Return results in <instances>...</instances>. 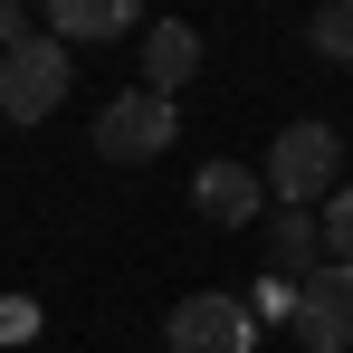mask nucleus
Returning <instances> with one entry per match:
<instances>
[{
    "mask_svg": "<svg viewBox=\"0 0 353 353\" xmlns=\"http://www.w3.org/2000/svg\"><path fill=\"white\" fill-rule=\"evenodd\" d=\"M334 181H344V134H334V124H287V134L268 143V163H258V191H268L277 210H315Z\"/></svg>",
    "mask_w": 353,
    "mask_h": 353,
    "instance_id": "f257e3e1",
    "label": "nucleus"
},
{
    "mask_svg": "<svg viewBox=\"0 0 353 353\" xmlns=\"http://www.w3.org/2000/svg\"><path fill=\"white\" fill-rule=\"evenodd\" d=\"M67 86H77V58H67L48 29H29L19 48H0V115L10 124H48L67 105Z\"/></svg>",
    "mask_w": 353,
    "mask_h": 353,
    "instance_id": "f03ea898",
    "label": "nucleus"
},
{
    "mask_svg": "<svg viewBox=\"0 0 353 353\" xmlns=\"http://www.w3.org/2000/svg\"><path fill=\"white\" fill-rule=\"evenodd\" d=\"M287 334L296 353H353V268H305L296 277V305H287Z\"/></svg>",
    "mask_w": 353,
    "mask_h": 353,
    "instance_id": "7ed1b4c3",
    "label": "nucleus"
},
{
    "mask_svg": "<svg viewBox=\"0 0 353 353\" xmlns=\"http://www.w3.org/2000/svg\"><path fill=\"white\" fill-rule=\"evenodd\" d=\"M163 344L172 353H258V315L239 296L201 287V296H181L172 315H163Z\"/></svg>",
    "mask_w": 353,
    "mask_h": 353,
    "instance_id": "20e7f679",
    "label": "nucleus"
},
{
    "mask_svg": "<svg viewBox=\"0 0 353 353\" xmlns=\"http://www.w3.org/2000/svg\"><path fill=\"white\" fill-rule=\"evenodd\" d=\"M172 134H181L172 96H143V86H124L115 105L96 115V153H105V163H153V153H172Z\"/></svg>",
    "mask_w": 353,
    "mask_h": 353,
    "instance_id": "39448f33",
    "label": "nucleus"
},
{
    "mask_svg": "<svg viewBox=\"0 0 353 353\" xmlns=\"http://www.w3.org/2000/svg\"><path fill=\"white\" fill-rule=\"evenodd\" d=\"M134 39H143V96H181L201 77V29L191 19H143Z\"/></svg>",
    "mask_w": 353,
    "mask_h": 353,
    "instance_id": "423d86ee",
    "label": "nucleus"
},
{
    "mask_svg": "<svg viewBox=\"0 0 353 353\" xmlns=\"http://www.w3.org/2000/svg\"><path fill=\"white\" fill-rule=\"evenodd\" d=\"M191 210H201L210 230H248V220L268 210V191H258L248 163H201V172H191Z\"/></svg>",
    "mask_w": 353,
    "mask_h": 353,
    "instance_id": "0eeeda50",
    "label": "nucleus"
},
{
    "mask_svg": "<svg viewBox=\"0 0 353 353\" xmlns=\"http://www.w3.org/2000/svg\"><path fill=\"white\" fill-rule=\"evenodd\" d=\"M124 29H143V0H48L58 48H96V39H124Z\"/></svg>",
    "mask_w": 353,
    "mask_h": 353,
    "instance_id": "6e6552de",
    "label": "nucleus"
},
{
    "mask_svg": "<svg viewBox=\"0 0 353 353\" xmlns=\"http://www.w3.org/2000/svg\"><path fill=\"white\" fill-rule=\"evenodd\" d=\"M305 268H325L315 210H277V277H305Z\"/></svg>",
    "mask_w": 353,
    "mask_h": 353,
    "instance_id": "1a4fd4ad",
    "label": "nucleus"
},
{
    "mask_svg": "<svg viewBox=\"0 0 353 353\" xmlns=\"http://www.w3.org/2000/svg\"><path fill=\"white\" fill-rule=\"evenodd\" d=\"M305 48H315V58H334V67H353V0H315Z\"/></svg>",
    "mask_w": 353,
    "mask_h": 353,
    "instance_id": "9d476101",
    "label": "nucleus"
},
{
    "mask_svg": "<svg viewBox=\"0 0 353 353\" xmlns=\"http://www.w3.org/2000/svg\"><path fill=\"white\" fill-rule=\"evenodd\" d=\"M315 239H325V258H334V268H353V181H334V191H325Z\"/></svg>",
    "mask_w": 353,
    "mask_h": 353,
    "instance_id": "9b49d317",
    "label": "nucleus"
},
{
    "mask_svg": "<svg viewBox=\"0 0 353 353\" xmlns=\"http://www.w3.org/2000/svg\"><path fill=\"white\" fill-rule=\"evenodd\" d=\"M239 305H248V315H268V325H287V305H296V277H277V268H268V277H258V296H239Z\"/></svg>",
    "mask_w": 353,
    "mask_h": 353,
    "instance_id": "f8f14e48",
    "label": "nucleus"
},
{
    "mask_svg": "<svg viewBox=\"0 0 353 353\" xmlns=\"http://www.w3.org/2000/svg\"><path fill=\"white\" fill-rule=\"evenodd\" d=\"M19 39H29V10H19V0H0V48H19Z\"/></svg>",
    "mask_w": 353,
    "mask_h": 353,
    "instance_id": "ddd939ff",
    "label": "nucleus"
}]
</instances>
